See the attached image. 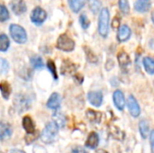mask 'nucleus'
<instances>
[{
    "mask_svg": "<svg viewBox=\"0 0 154 153\" xmlns=\"http://www.w3.org/2000/svg\"><path fill=\"white\" fill-rule=\"evenodd\" d=\"M58 133H59V128L58 126L52 122V123H49L45 128L43 129L42 135H41V139L44 143L50 144L54 142L57 140L58 137Z\"/></svg>",
    "mask_w": 154,
    "mask_h": 153,
    "instance_id": "obj_1",
    "label": "nucleus"
},
{
    "mask_svg": "<svg viewBox=\"0 0 154 153\" xmlns=\"http://www.w3.org/2000/svg\"><path fill=\"white\" fill-rule=\"evenodd\" d=\"M109 19L110 14L107 8H103L99 14V20H98V32L100 35L104 38H106L108 34V29H109Z\"/></svg>",
    "mask_w": 154,
    "mask_h": 153,
    "instance_id": "obj_2",
    "label": "nucleus"
},
{
    "mask_svg": "<svg viewBox=\"0 0 154 153\" xmlns=\"http://www.w3.org/2000/svg\"><path fill=\"white\" fill-rule=\"evenodd\" d=\"M9 32L13 40L17 43H24L27 41V34L25 30L18 24H11Z\"/></svg>",
    "mask_w": 154,
    "mask_h": 153,
    "instance_id": "obj_3",
    "label": "nucleus"
},
{
    "mask_svg": "<svg viewBox=\"0 0 154 153\" xmlns=\"http://www.w3.org/2000/svg\"><path fill=\"white\" fill-rule=\"evenodd\" d=\"M57 48L63 51H72L75 48V41L67 34H61L57 41Z\"/></svg>",
    "mask_w": 154,
    "mask_h": 153,
    "instance_id": "obj_4",
    "label": "nucleus"
},
{
    "mask_svg": "<svg viewBox=\"0 0 154 153\" xmlns=\"http://www.w3.org/2000/svg\"><path fill=\"white\" fill-rule=\"evenodd\" d=\"M14 105L16 111H18L19 113H22L30 108L31 102L27 96H25L24 95L19 94V95L15 96V97L14 99Z\"/></svg>",
    "mask_w": 154,
    "mask_h": 153,
    "instance_id": "obj_5",
    "label": "nucleus"
},
{
    "mask_svg": "<svg viewBox=\"0 0 154 153\" xmlns=\"http://www.w3.org/2000/svg\"><path fill=\"white\" fill-rule=\"evenodd\" d=\"M47 18L46 12L41 7H35L31 14V21L36 25L42 24Z\"/></svg>",
    "mask_w": 154,
    "mask_h": 153,
    "instance_id": "obj_6",
    "label": "nucleus"
},
{
    "mask_svg": "<svg viewBox=\"0 0 154 153\" xmlns=\"http://www.w3.org/2000/svg\"><path fill=\"white\" fill-rule=\"evenodd\" d=\"M127 106H128V109H129V112L131 114L132 116L134 117H138L141 114V108H140V106L137 102V100L134 98V96H130L128 97V100H127Z\"/></svg>",
    "mask_w": 154,
    "mask_h": 153,
    "instance_id": "obj_7",
    "label": "nucleus"
},
{
    "mask_svg": "<svg viewBox=\"0 0 154 153\" xmlns=\"http://www.w3.org/2000/svg\"><path fill=\"white\" fill-rule=\"evenodd\" d=\"M13 133V128L10 124L1 121L0 122V141H6L8 140Z\"/></svg>",
    "mask_w": 154,
    "mask_h": 153,
    "instance_id": "obj_8",
    "label": "nucleus"
},
{
    "mask_svg": "<svg viewBox=\"0 0 154 153\" xmlns=\"http://www.w3.org/2000/svg\"><path fill=\"white\" fill-rule=\"evenodd\" d=\"M88 99L92 106L99 107L103 102V95L100 91H90L88 94Z\"/></svg>",
    "mask_w": 154,
    "mask_h": 153,
    "instance_id": "obj_9",
    "label": "nucleus"
},
{
    "mask_svg": "<svg viewBox=\"0 0 154 153\" xmlns=\"http://www.w3.org/2000/svg\"><path fill=\"white\" fill-rule=\"evenodd\" d=\"M78 68H79L78 65L74 64L69 60H64L62 62L60 71L62 75H72V74H75Z\"/></svg>",
    "mask_w": 154,
    "mask_h": 153,
    "instance_id": "obj_10",
    "label": "nucleus"
},
{
    "mask_svg": "<svg viewBox=\"0 0 154 153\" xmlns=\"http://www.w3.org/2000/svg\"><path fill=\"white\" fill-rule=\"evenodd\" d=\"M10 7L12 11L17 14H23L26 11V5L23 0H13L10 2Z\"/></svg>",
    "mask_w": 154,
    "mask_h": 153,
    "instance_id": "obj_11",
    "label": "nucleus"
},
{
    "mask_svg": "<svg viewBox=\"0 0 154 153\" xmlns=\"http://www.w3.org/2000/svg\"><path fill=\"white\" fill-rule=\"evenodd\" d=\"M113 100H114V104H115L116 107L118 110L123 111L125 108V96L121 90H116L114 92Z\"/></svg>",
    "mask_w": 154,
    "mask_h": 153,
    "instance_id": "obj_12",
    "label": "nucleus"
},
{
    "mask_svg": "<svg viewBox=\"0 0 154 153\" xmlns=\"http://www.w3.org/2000/svg\"><path fill=\"white\" fill-rule=\"evenodd\" d=\"M61 97L58 93H52L47 102V107L52 110H57L60 107Z\"/></svg>",
    "mask_w": 154,
    "mask_h": 153,
    "instance_id": "obj_13",
    "label": "nucleus"
},
{
    "mask_svg": "<svg viewBox=\"0 0 154 153\" xmlns=\"http://www.w3.org/2000/svg\"><path fill=\"white\" fill-rule=\"evenodd\" d=\"M131 33H132L131 29H130L127 25L124 24V25H122V26L119 27L118 33H117V40H118L120 42L126 41L130 38Z\"/></svg>",
    "mask_w": 154,
    "mask_h": 153,
    "instance_id": "obj_14",
    "label": "nucleus"
},
{
    "mask_svg": "<svg viewBox=\"0 0 154 153\" xmlns=\"http://www.w3.org/2000/svg\"><path fill=\"white\" fill-rule=\"evenodd\" d=\"M99 143V136L97 133L95 132H92L89 133L86 142H85V145L87 148H89V149H96Z\"/></svg>",
    "mask_w": 154,
    "mask_h": 153,
    "instance_id": "obj_15",
    "label": "nucleus"
},
{
    "mask_svg": "<svg viewBox=\"0 0 154 153\" xmlns=\"http://www.w3.org/2000/svg\"><path fill=\"white\" fill-rule=\"evenodd\" d=\"M23 127L27 134H32L36 131L32 119L28 115H26L23 118Z\"/></svg>",
    "mask_w": 154,
    "mask_h": 153,
    "instance_id": "obj_16",
    "label": "nucleus"
},
{
    "mask_svg": "<svg viewBox=\"0 0 154 153\" xmlns=\"http://www.w3.org/2000/svg\"><path fill=\"white\" fill-rule=\"evenodd\" d=\"M151 5H152L151 0H137L134 4V8L138 12L145 13L150 10Z\"/></svg>",
    "mask_w": 154,
    "mask_h": 153,
    "instance_id": "obj_17",
    "label": "nucleus"
},
{
    "mask_svg": "<svg viewBox=\"0 0 154 153\" xmlns=\"http://www.w3.org/2000/svg\"><path fill=\"white\" fill-rule=\"evenodd\" d=\"M86 115H87L88 120L92 124H99L101 121V118H102V114L100 112L94 111L91 109H89L86 112Z\"/></svg>",
    "mask_w": 154,
    "mask_h": 153,
    "instance_id": "obj_18",
    "label": "nucleus"
},
{
    "mask_svg": "<svg viewBox=\"0 0 154 153\" xmlns=\"http://www.w3.org/2000/svg\"><path fill=\"white\" fill-rule=\"evenodd\" d=\"M52 120L53 123L58 126V128H62L66 124V117L64 116L63 114L60 112H55L52 115Z\"/></svg>",
    "mask_w": 154,
    "mask_h": 153,
    "instance_id": "obj_19",
    "label": "nucleus"
},
{
    "mask_svg": "<svg viewBox=\"0 0 154 153\" xmlns=\"http://www.w3.org/2000/svg\"><path fill=\"white\" fill-rule=\"evenodd\" d=\"M68 2H69V5L70 9L74 13H78L85 5L86 0H68Z\"/></svg>",
    "mask_w": 154,
    "mask_h": 153,
    "instance_id": "obj_20",
    "label": "nucleus"
},
{
    "mask_svg": "<svg viewBox=\"0 0 154 153\" xmlns=\"http://www.w3.org/2000/svg\"><path fill=\"white\" fill-rule=\"evenodd\" d=\"M117 59H118V62L119 65L122 68H126L128 65H130L131 63V60L130 57L128 56V54L125 51H121L118 55H117Z\"/></svg>",
    "mask_w": 154,
    "mask_h": 153,
    "instance_id": "obj_21",
    "label": "nucleus"
},
{
    "mask_svg": "<svg viewBox=\"0 0 154 153\" xmlns=\"http://www.w3.org/2000/svg\"><path fill=\"white\" fill-rule=\"evenodd\" d=\"M0 90L2 93V96L5 99H8L10 96V94H11V91H12L10 84L7 81H2L0 83Z\"/></svg>",
    "mask_w": 154,
    "mask_h": 153,
    "instance_id": "obj_22",
    "label": "nucleus"
},
{
    "mask_svg": "<svg viewBox=\"0 0 154 153\" xmlns=\"http://www.w3.org/2000/svg\"><path fill=\"white\" fill-rule=\"evenodd\" d=\"M110 134H111V136H113L115 139H116V140H119V141H123L124 140V138L125 137V133L123 132V131H121L118 127H116V126H115V125H112L111 127H110Z\"/></svg>",
    "mask_w": 154,
    "mask_h": 153,
    "instance_id": "obj_23",
    "label": "nucleus"
},
{
    "mask_svg": "<svg viewBox=\"0 0 154 153\" xmlns=\"http://www.w3.org/2000/svg\"><path fill=\"white\" fill-rule=\"evenodd\" d=\"M139 130H140V133L142 135V137L143 139H146L150 131V126H149V123L146 120H142L139 124Z\"/></svg>",
    "mask_w": 154,
    "mask_h": 153,
    "instance_id": "obj_24",
    "label": "nucleus"
},
{
    "mask_svg": "<svg viewBox=\"0 0 154 153\" xmlns=\"http://www.w3.org/2000/svg\"><path fill=\"white\" fill-rule=\"evenodd\" d=\"M143 66L145 68V70L152 75L154 73V61L151 57H145L143 59Z\"/></svg>",
    "mask_w": 154,
    "mask_h": 153,
    "instance_id": "obj_25",
    "label": "nucleus"
},
{
    "mask_svg": "<svg viewBox=\"0 0 154 153\" xmlns=\"http://www.w3.org/2000/svg\"><path fill=\"white\" fill-rule=\"evenodd\" d=\"M10 46V41L8 37L2 33L0 34V51H6Z\"/></svg>",
    "mask_w": 154,
    "mask_h": 153,
    "instance_id": "obj_26",
    "label": "nucleus"
},
{
    "mask_svg": "<svg viewBox=\"0 0 154 153\" xmlns=\"http://www.w3.org/2000/svg\"><path fill=\"white\" fill-rule=\"evenodd\" d=\"M31 61V64L32 66L36 69H42L43 67H44V64H43V61L42 60L41 57L39 56H32L30 60Z\"/></svg>",
    "mask_w": 154,
    "mask_h": 153,
    "instance_id": "obj_27",
    "label": "nucleus"
},
{
    "mask_svg": "<svg viewBox=\"0 0 154 153\" xmlns=\"http://www.w3.org/2000/svg\"><path fill=\"white\" fill-rule=\"evenodd\" d=\"M85 52H86V55H87V59L89 62L91 63H97L98 61V59H97V56L88 47H85Z\"/></svg>",
    "mask_w": 154,
    "mask_h": 153,
    "instance_id": "obj_28",
    "label": "nucleus"
},
{
    "mask_svg": "<svg viewBox=\"0 0 154 153\" xmlns=\"http://www.w3.org/2000/svg\"><path fill=\"white\" fill-rule=\"evenodd\" d=\"M119 8L123 14H128L130 12V5L128 0H119Z\"/></svg>",
    "mask_w": 154,
    "mask_h": 153,
    "instance_id": "obj_29",
    "label": "nucleus"
},
{
    "mask_svg": "<svg viewBox=\"0 0 154 153\" xmlns=\"http://www.w3.org/2000/svg\"><path fill=\"white\" fill-rule=\"evenodd\" d=\"M8 19H9V12L7 8L5 5H0V22H5Z\"/></svg>",
    "mask_w": 154,
    "mask_h": 153,
    "instance_id": "obj_30",
    "label": "nucleus"
},
{
    "mask_svg": "<svg viewBox=\"0 0 154 153\" xmlns=\"http://www.w3.org/2000/svg\"><path fill=\"white\" fill-rule=\"evenodd\" d=\"M88 4H89L90 9L95 14L97 12H98V10L100 9V6H101V1L100 0H88Z\"/></svg>",
    "mask_w": 154,
    "mask_h": 153,
    "instance_id": "obj_31",
    "label": "nucleus"
},
{
    "mask_svg": "<svg viewBox=\"0 0 154 153\" xmlns=\"http://www.w3.org/2000/svg\"><path fill=\"white\" fill-rule=\"evenodd\" d=\"M9 70V63L6 60L0 58V75L6 74Z\"/></svg>",
    "mask_w": 154,
    "mask_h": 153,
    "instance_id": "obj_32",
    "label": "nucleus"
},
{
    "mask_svg": "<svg viewBox=\"0 0 154 153\" xmlns=\"http://www.w3.org/2000/svg\"><path fill=\"white\" fill-rule=\"evenodd\" d=\"M47 67L49 69V70L51 71L52 77L54 78V79H58V75H57V70H56V66L54 64V62L51 60H49L47 62Z\"/></svg>",
    "mask_w": 154,
    "mask_h": 153,
    "instance_id": "obj_33",
    "label": "nucleus"
},
{
    "mask_svg": "<svg viewBox=\"0 0 154 153\" xmlns=\"http://www.w3.org/2000/svg\"><path fill=\"white\" fill-rule=\"evenodd\" d=\"M79 22H80V24H81L83 29H88L89 27V25H90V21L88 20V18L87 17V15L85 14L80 15Z\"/></svg>",
    "mask_w": 154,
    "mask_h": 153,
    "instance_id": "obj_34",
    "label": "nucleus"
},
{
    "mask_svg": "<svg viewBox=\"0 0 154 153\" xmlns=\"http://www.w3.org/2000/svg\"><path fill=\"white\" fill-rule=\"evenodd\" d=\"M32 151H33V153H47V151L42 146H39V145L34 146Z\"/></svg>",
    "mask_w": 154,
    "mask_h": 153,
    "instance_id": "obj_35",
    "label": "nucleus"
},
{
    "mask_svg": "<svg viewBox=\"0 0 154 153\" xmlns=\"http://www.w3.org/2000/svg\"><path fill=\"white\" fill-rule=\"evenodd\" d=\"M71 153H88L82 147L80 146H75L72 151H71Z\"/></svg>",
    "mask_w": 154,
    "mask_h": 153,
    "instance_id": "obj_36",
    "label": "nucleus"
},
{
    "mask_svg": "<svg viewBox=\"0 0 154 153\" xmlns=\"http://www.w3.org/2000/svg\"><path fill=\"white\" fill-rule=\"evenodd\" d=\"M119 23H120L119 17H118V18H117V17H115V19H114V20H113V22H112V26H113V28H115V29L118 28Z\"/></svg>",
    "mask_w": 154,
    "mask_h": 153,
    "instance_id": "obj_37",
    "label": "nucleus"
},
{
    "mask_svg": "<svg viewBox=\"0 0 154 153\" xmlns=\"http://www.w3.org/2000/svg\"><path fill=\"white\" fill-rule=\"evenodd\" d=\"M74 78H75L76 80H78L79 84H81V83L83 82V77H82L80 74H79V73H75Z\"/></svg>",
    "mask_w": 154,
    "mask_h": 153,
    "instance_id": "obj_38",
    "label": "nucleus"
},
{
    "mask_svg": "<svg viewBox=\"0 0 154 153\" xmlns=\"http://www.w3.org/2000/svg\"><path fill=\"white\" fill-rule=\"evenodd\" d=\"M153 139H154V132H151V136H150V140H151V149H152V153H153Z\"/></svg>",
    "mask_w": 154,
    "mask_h": 153,
    "instance_id": "obj_39",
    "label": "nucleus"
},
{
    "mask_svg": "<svg viewBox=\"0 0 154 153\" xmlns=\"http://www.w3.org/2000/svg\"><path fill=\"white\" fill-rule=\"evenodd\" d=\"M9 153H25L24 151H21V150H16V149H14V150H11Z\"/></svg>",
    "mask_w": 154,
    "mask_h": 153,
    "instance_id": "obj_40",
    "label": "nucleus"
},
{
    "mask_svg": "<svg viewBox=\"0 0 154 153\" xmlns=\"http://www.w3.org/2000/svg\"><path fill=\"white\" fill-rule=\"evenodd\" d=\"M96 153H108L107 151H104V150H98V151H97V152Z\"/></svg>",
    "mask_w": 154,
    "mask_h": 153,
    "instance_id": "obj_41",
    "label": "nucleus"
}]
</instances>
